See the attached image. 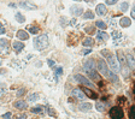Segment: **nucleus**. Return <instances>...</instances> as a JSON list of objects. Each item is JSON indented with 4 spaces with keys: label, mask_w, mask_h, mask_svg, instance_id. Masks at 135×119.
<instances>
[{
    "label": "nucleus",
    "mask_w": 135,
    "mask_h": 119,
    "mask_svg": "<svg viewBox=\"0 0 135 119\" xmlns=\"http://www.w3.org/2000/svg\"><path fill=\"white\" fill-rule=\"evenodd\" d=\"M98 63V70L100 71V74L104 76L105 78H108L110 82H112V83H118V77L116 76V75L113 74V72H111L110 70H109L108 65H106V63H105L103 59H99L97 61Z\"/></svg>",
    "instance_id": "f257e3e1"
},
{
    "label": "nucleus",
    "mask_w": 135,
    "mask_h": 119,
    "mask_svg": "<svg viewBox=\"0 0 135 119\" xmlns=\"http://www.w3.org/2000/svg\"><path fill=\"white\" fill-rule=\"evenodd\" d=\"M101 54L108 58V63L113 72H119L121 71V64H119L118 59L116 58V55H113L112 53H110V51H105V49L101 51Z\"/></svg>",
    "instance_id": "f03ea898"
},
{
    "label": "nucleus",
    "mask_w": 135,
    "mask_h": 119,
    "mask_svg": "<svg viewBox=\"0 0 135 119\" xmlns=\"http://www.w3.org/2000/svg\"><path fill=\"white\" fill-rule=\"evenodd\" d=\"M83 67H84L87 75H88L90 78H93V80H95V81L100 80V77H99V75H98V72H97V69H95V63H94L93 59L87 60L86 63H84V65H83Z\"/></svg>",
    "instance_id": "7ed1b4c3"
},
{
    "label": "nucleus",
    "mask_w": 135,
    "mask_h": 119,
    "mask_svg": "<svg viewBox=\"0 0 135 119\" xmlns=\"http://www.w3.org/2000/svg\"><path fill=\"white\" fill-rule=\"evenodd\" d=\"M34 46H35V48L39 49V51L45 49L48 46V37H47V35H41V36H39V37H35Z\"/></svg>",
    "instance_id": "20e7f679"
},
{
    "label": "nucleus",
    "mask_w": 135,
    "mask_h": 119,
    "mask_svg": "<svg viewBox=\"0 0 135 119\" xmlns=\"http://www.w3.org/2000/svg\"><path fill=\"white\" fill-rule=\"evenodd\" d=\"M110 117L112 119H123V117H124L123 109L119 106H115L110 109Z\"/></svg>",
    "instance_id": "39448f33"
},
{
    "label": "nucleus",
    "mask_w": 135,
    "mask_h": 119,
    "mask_svg": "<svg viewBox=\"0 0 135 119\" xmlns=\"http://www.w3.org/2000/svg\"><path fill=\"white\" fill-rule=\"evenodd\" d=\"M74 78L77 81V82H80V83L84 84L86 87H89V88H94V84L90 82V81H88L86 77H83L82 75H75L74 76Z\"/></svg>",
    "instance_id": "423d86ee"
},
{
    "label": "nucleus",
    "mask_w": 135,
    "mask_h": 119,
    "mask_svg": "<svg viewBox=\"0 0 135 119\" xmlns=\"http://www.w3.org/2000/svg\"><path fill=\"white\" fill-rule=\"evenodd\" d=\"M73 95L75 96V98L80 99V100H83V99H86V94L83 93L82 90H81L80 88H76V89H74L73 90Z\"/></svg>",
    "instance_id": "0eeeda50"
},
{
    "label": "nucleus",
    "mask_w": 135,
    "mask_h": 119,
    "mask_svg": "<svg viewBox=\"0 0 135 119\" xmlns=\"http://www.w3.org/2000/svg\"><path fill=\"white\" fill-rule=\"evenodd\" d=\"M19 6L23 7V9H28V10H35V9H36V6H35L34 4L30 3V1H28V0L19 3Z\"/></svg>",
    "instance_id": "6e6552de"
},
{
    "label": "nucleus",
    "mask_w": 135,
    "mask_h": 119,
    "mask_svg": "<svg viewBox=\"0 0 135 119\" xmlns=\"http://www.w3.org/2000/svg\"><path fill=\"white\" fill-rule=\"evenodd\" d=\"M70 11H71L73 16H80V14H82V12H83V10H82V7L81 6H71Z\"/></svg>",
    "instance_id": "1a4fd4ad"
},
{
    "label": "nucleus",
    "mask_w": 135,
    "mask_h": 119,
    "mask_svg": "<svg viewBox=\"0 0 135 119\" xmlns=\"http://www.w3.org/2000/svg\"><path fill=\"white\" fill-rule=\"evenodd\" d=\"M97 13L99 16H104L106 14V6H105L104 4H99L97 6Z\"/></svg>",
    "instance_id": "9d476101"
},
{
    "label": "nucleus",
    "mask_w": 135,
    "mask_h": 119,
    "mask_svg": "<svg viewBox=\"0 0 135 119\" xmlns=\"http://www.w3.org/2000/svg\"><path fill=\"white\" fill-rule=\"evenodd\" d=\"M117 54H118V59H119V63H121V65H123V67H125L128 63L125 61V57H124V54H123V52H122V51H118Z\"/></svg>",
    "instance_id": "9b49d317"
},
{
    "label": "nucleus",
    "mask_w": 135,
    "mask_h": 119,
    "mask_svg": "<svg viewBox=\"0 0 135 119\" xmlns=\"http://www.w3.org/2000/svg\"><path fill=\"white\" fill-rule=\"evenodd\" d=\"M119 24H121L122 27L127 28V27H130V24H132V21H130V18H128V17H123L121 21H119Z\"/></svg>",
    "instance_id": "f8f14e48"
},
{
    "label": "nucleus",
    "mask_w": 135,
    "mask_h": 119,
    "mask_svg": "<svg viewBox=\"0 0 135 119\" xmlns=\"http://www.w3.org/2000/svg\"><path fill=\"white\" fill-rule=\"evenodd\" d=\"M97 39L100 40V41H108L109 35L106 34V33H104V31H98L97 33Z\"/></svg>",
    "instance_id": "ddd939ff"
},
{
    "label": "nucleus",
    "mask_w": 135,
    "mask_h": 119,
    "mask_svg": "<svg viewBox=\"0 0 135 119\" xmlns=\"http://www.w3.org/2000/svg\"><path fill=\"white\" fill-rule=\"evenodd\" d=\"M17 37L19 40H28L29 39V35H28V33L24 31V30H19V31H17Z\"/></svg>",
    "instance_id": "4468645a"
},
{
    "label": "nucleus",
    "mask_w": 135,
    "mask_h": 119,
    "mask_svg": "<svg viewBox=\"0 0 135 119\" xmlns=\"http://www.w3.org/2000/svg\"><path fill=\"white\" fill-rule=\"evenodd\" d=\"M13 49L16 51V52H21L22 49L24 48V45L22 43V42H19V41H16V42H13Z\"/></svg>",
    "instance_id": "2eb2a0df"
},
{
    "label": "nucleus",
    "mask_w": 135,
    "mask_h": 119,
    "mask_svg": "<svg viewBox=\"0 0 135 119\" xmlns=\"http://www.w3.org/2000/svg\"><path fill=\"white\" fill-rule=\"evenodd\" d=\"M13 106L18 109H24L25 107H27V104H25L24 101H22V100H18V101H16L13 104Z\"/></svg>",
    "instance_id": "dca6fc26"
},
{
    "label": "nucleus",
    "mask_w": 135,
    "mask_h": 119,
    "mask_svg": "<svg viewBox=\"0 0 135 119\" xmlns=\"http://www.w3.org/2000/svg\"><path fill=\"white\" fill-rule=\"evenodd\" d=\"M127 60H128V65L130 69H135V59L132 54H127Z\"/></svg>",
    "instance_id": "f3484780"
},
{
    "label": "nucleus",
    "mask_w": 135,
    "mask_h": 119,
    "mask_svg": "<svg viewBox=\"0 0 135 119\" xmlns=\"http://www.w3.org/2000/svg\"><path fill=\"white\" fill-rule=\"evenodd\" d=\"M90 108H92V105L88 104V102H83V104H81V105H80V109H81V111H83V112L89 111Z\"/></svg>",
    "instance_id": "a211bd4d"
},
{
    "label": "nucleus",
    "mask_w": 135,
    "mask_h": 119,
    "mask_svg": "<svg viewBox=\"0 0 135 119\" xmlns=\"http://www.w3.org/2000/svg\"><path fill=\"white\" fill-rule=\"evenodd\" d=\"M95 108H97L99 112H104L105 111V104H103V102H97V104H95Z\"/></svg>",
    "instance_id": "6ab92c4d"
},
{
    "label": "nucleus",
    "mask_w": 135,
    "mask_h": 119,
    "mask_svg": "<svg viewBox=\"0 0 135 119\" xmlns=\"http://www.w3.org/2000/svg\"><path fill=\"white\" fill-rule=\"evenodd\" d=\"M38 99H39V94L34 93V94H30L29 96H28V101H29V102H34V101H36Z\"/></svg>",
    "instance_id": "aec40b11"
},
{
    "label": "nucleus",
    "mask_w": 135,
    "mask_h": 119,
    "mask_svg": "<svg viewBox=\"0 0 135 119\" xmlns=\"http://www.w3.org/2000/svg\"><path fill=\"white\" fill-rule=\"evenodd\" d=\"M94 43V40L92 39V37H87V39H84V41H83V46H92Z\"/></svg>",
    "instance_id": "412c9836"
},
{
    "label": "nucleus",
    "mask_w": 135,
    "mask_h": 119,
    "mask_svg": "<svg viewBox=\"0 0 135 119\" xmlns=\"http://www.w3.org/2000/svg\"><path fill=\"white\" fill-rule=\"evenodd\" d=\"M83 16H84L83 18H86V19H93V18H94V13L92 12V11H89V10L87 11V12H84Z\"/></svg>",
    "instance_id": "4be33fe9"
},
{
    "label": "nucleus",
    "mask_w": 135,
    "mask_h": 119,
    "mask_svg": "<svg viewBox=\"0 0 135 119\" xmlns=\"http://www.w3.org/2000/svg\"><path fill=\"white\" fill-rule=\"evenodd\" d=\"M95 27H98L99 29H106V23H104L103 21H97Z\"/></svg>",
    "instance_id": "5701e85b"
},
{
    "label": "nucleus",
    "mask_w": 135,
    "mask_h": 119,
    "mask_svg": "<svg viewBox=\"0 0 135 119\" xmlns=\"http://www.w3.org/2000/svg\"><path fill=\"white\" fill-rule=\"evenodd\" d=\"M28 30L30 34H38L39 33V27H28Z\"/></svg>",
    "instance_id": "b1692460"
},
{
    "label": "nucleus",
    "mask_w": 135,
    "mask_h": 119,
    "mask_svg": "<svg viewBox=\"0 0 135 119\" xmlns=\"http://www.w3.org/2000/svg\"><path fill=\"white\" fill-rule=\"evenodd\" d=\"M16 19H17V22H19V23H24L25 22V18L23 17L21 13H16Z\"/></svg>",
    "instance_id": "393cba45"
},
{
    "label": "nucleus",
    "mask_w": 135,
    "mask_h": 119,
    "mask_svg": "<svg viewBox=\"0 0 135 119\" xmlns=\"http://www.w3.org/2000/svg\"><path fill=\"white\" fill-rule=\"evenodd\" d=\"M46 111H47V113H48L49 116H52V117H55V112L53 111L52 108H51V106H46Z\"/></svg>",
    "instance_id": "a878e982"
},
{
    "label": "nucleus",
    "mask_w": 135,
    "mask_h": 119,
    "mask_svg": "<svg viewBox=\"0 0 135 119\" xmlns=\"http://www.w3.org/2000/svg\"><path fill=\"white\" fill-rule=\"evenodd\" d=\"M112 37H113L115 40H118V39H121L122 37V33L121 31H118V30H116V31H113V34H112Z\"/></svg>",
    "instance_id": "bb28decb"
},
{
    "label": "nucleus",
    "mask_w": 135,
    "mask_h": 119,
    "mask_svg": "<svg viewBox=\"0 0 135 119\" xmlns=\"http://www.w3.org/2000/svg\"><path fill=\"white\" fill-rule=\"evenodd\" d=\"M86 94L88 95L90 99H97V94H95L94 91H92V90H86Z\"/></svg>",
    "instance_id": "cd10ccee"
},
{
    "label": "nucleus",
    "mask_w": 135,
    "mask_h": 119,
    "mask_svg": "<svg viewBox=\"0 0 135 119\" xmlns=\"http://www.w3.org/2000/svg\"><path fill=\"white\" fill-rule=\"evenodd\" d=\"M31 113H41L42 112V107L41 106H39V107H34V108L30 109Z\"/></svg>",
    "instance_id": "c85d7f7f"
},
{
    "label": "nucleus",
    "mask_w": 135,
    "mask_h": 119,
    "mask_svg": "<svg viewBox=\"0 0 135 119\" xmlns=\"http://www.w3.org/2000/svg\"><path fill=\"white\" fill-rule=\"evenodd\" d=\"M129 118L130 119H135V106H133L130 111H129Z\"/></svg>",
    "instance_id": "c756f323"
},
{
    "label": "nucleus",
    "mask_w": 135,
    "mask_h": 119,
    "mask_svg": "<svg viewBox=\"0 0 135 119\" xmlns=\"http://www.w3.org/2000/svg\"><path fill=\"white\" fill-rule=\"evenodd\" d=\"M128 6H129L128 3H122L121 6H119V7H121V11H123V12H124V11H127V10H128Z\"/></svg>",
    "instance_id": "7c9ffc66"
},
{
    "label": "nucleus",
    "mask_w": 135,
    "mask_h": 119,
    "mask_svg": "<svg viewBox=\"0 0 135 119\" xmlns=\"http://www.w3.org/2000/svg\"><path fill=\"white\" fill-rule=\"evenodd\" d=\"M62 74H63V69H62V67H58V69H55V76H57V77H59V76H60Z\"/></svg>",
    "instance_id": "2f4dec72"
},
{
    "label": "nucleus",
    "mask_w": 135,
    "mask_h": 119,
    "mask_svg": "<svg viewBox=\"0 0 135 119\" xmlns=\"http://www.w3.org/2000/svg\"><path fill=\"white\" fill-rule=\"evenodd\" d=\"M105 1H106V4H108V5H113V4L117 3L118 0H105Z\"/></svg>",
    "instance_id": "473e14b6"
},
{
    "label": "nucleus",
    "mask_w": 135,
    "mask_h": 119,
    "mask_svg": "<svg viewBox=\"0 0 135 119\" xmlns=\"http://www.w3.org/2000/svg\"><path fill=\"white\" fill-rule=\"evenodd\" d=\"M4 119H12V116H11V113H5L3 116Z\"/></svg>",
    "instance_id": "72a5a7b5"
},
{
    "label": "nucleus",
    "mask_w": 135,
    "mask_h": 119,
    "mask_svg": "<svg viewBox=\"0 0 135 119\" xmlns=\"http://www.w3.org/2000/svg\"><path fill=\"white\" fill-rule=\"evenodd\" d=\"M0 45H4V47H6L9 42H7V40H0Z\"/></svg>",
    "instance_id": "f704fd0d"
},
{
    "label": "nucleus",
    "mask_w": 135,
    "mask_h": 119,
    "mask_svg": "<svg viewBox=\"0 0 135 119\" xmlns=\"http://www.w3.org/2000/svg\"><path fill=\"white\" fill-rule=\"evenodd\" d=\"M47 63H48V65H49V66H51V67H53V66H54V61H53L52 59L47 60Z\"/></svg>",
    "instance_id": "c9c22d12"
},
{
    "label": "nucleus",
    "mask_w": 135,
    "mask_h": 119,
    "mask_svg": "<svg viewBox=\"0 0 135 119\" xmlns=\"http://www.w3.org/2000/svg\"><path fill=\"white\" fill-rule=\"evenodd\" d=\"M25 91V89H21V90H18V93H17V96H22L23 95V93Z\"/></svg>",
    "instance_id": "e433bc0d"
},
{
    "label": "nucleus",
    "mask_w": 135,
    "mask_h": 119,
    "mask_svg": "<svg viewBox=\"0 0 135 119\" xmlns=\"http://www.w3.org/2000/svg\"><path fill=\"white\" fill-rule=\"evenodd\" d=\"M93 30H94V28H93V27H90V25H89V28H86L87 33H93Z\"/></svg>",
    "instance_id": "4c0bfd02"
},
{
    "label": "nucleus",
    "mask_w": 135,
    "mask_h": 119,
    "mask_svg": "<svg viewBox=\"0 0 135 119\" xmlns=\"http://www.w3.org/2000/svg\"><path fill=\"white\" fill-rule=\"evenodd\" d=\"M92 52V49H83L82 51V54H88V53Z\"/></svg>",
    "instance_id": "58836bf2"
},
{
    "label": "nucleus",
    "mask_w": 135,
    "mask_h": 119,
    "mask_svg": "<svg viewBox=\"0 0 135 119\" xmlns=\"http://www.w3.org/2000/svg\"><path fill=\"white\" fill-rule=\"evenodd\" d=\"M132 17L135 19V4H134V6H133V10H132Z\"/></svg>",
    "instance_id": "ea45409f"
},
{
    "label": "nucleus",
    "mask_w": 135,
    "mask_h": 119,
    "mask_svg": "<svg viewBox=\"0 0 135 119\" xmlns=\"http://www.w3.org/2000/svg\"><path fill=\"white\" fill-rule=\"evenodd\" d=\"M17 119H27V114H21V116H18Z\"/></svg>",
    "instance_id": "a19ab883"
},
{
    "label": "nucleus",
    "mask_w": 135,
    "mask_h": 119,
    "mask_svg": "<svg viewBox=\"0 0 135 119\" xmlns=\"http://www.w3.org/2000/svg\"><path fill=\"white\" fill-rule=\"evenodd\" d=\"M4 33H5V29L1 27V28H0V34H4Z\"/></svg>",
    "instance_id": "79ce46f5"
},
{
    "label": "nucleus",
    "mask_w": 135,
    "mask_h": 119,
    "mask_svg": "<svg viewBox=\"0 0 135 119\" xmlns=\"http://www.w3.org/2000/svg\"><path fill=\"white\" fill-rule=\"evenodd\" d=\"M86 3H90V1H93V0H84Z\"/></svg>",
    "instance_id": "37998d69"
},
{
    "label": "nucleus",
    "mask_w": 135,
    "mask_h": 119,
    "mask_svg": "<svg viewBox=\"0 0 135 119\" xmlns=\"http://www.w3.org/2000/svg\"><path fill=\"white\" fill-rule=\"evenodd\" d=\"M134 94H135V87H134Z\"/></svg>",
    "instance_id": "c03bdc74"
},
{
    "label": "nucleus",
    "mask_w": 135,
    "mask_h": 119,
    "mask_svg": "<svg viewBox=\"0 0 135 119\" xmlns=\"http://www.w3.org/2000/svg\"><path fill=\"white\" fill-rule=\"evenodd\" d=\"M0 28H1V23H0Z\"/></svg>",
    "instance_id": "a18cd8bd"
},
{
    "label": "nucleus",
    "mask_w": 135,
    "mask_h": 119,
    "mask_svg": "<svg viewBox=\"0 0 135 119\" xmlns=\"http://www.w3.org/2000/svg\"><path fill=\"white\" fill-rule=\"evenodd\" d=\"M0 49H1V45H0Z\"/></svg>",
    "instance_id": "49530a36"
},
{
    "label": "nucleus",
    "mask_w": 135,
    "mask_h": 119,
    "mask_svg": "<svg viewBox=\"0 0 135 119\" xmlns=\"http://www.w3.org/2000/svg\"><path fill=\"white\" fill-rule=\"evenodd\" d=\"M77 1H79V0H77Z\"/></svg>",
    "instance_id": "de8ad7c7"
}]
</instances>
